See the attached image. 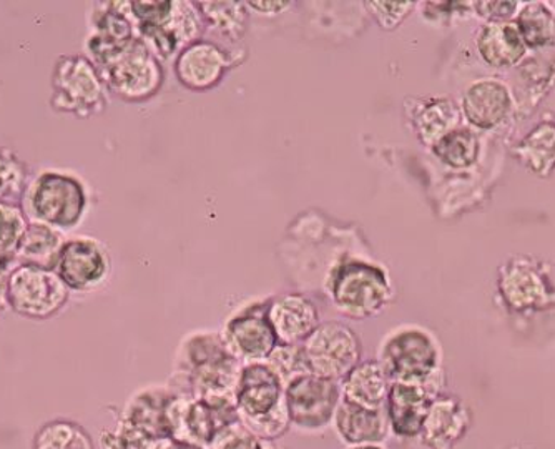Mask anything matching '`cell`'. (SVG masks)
I'll return each instance as SVG.
<instances>
[{
    "mask_svg": "<svg viewBox=\"0 0 555 449\" xmlns=\"http://www.w3.org/2000/svg\"><path fill=\"white\" fill-rule=\"evenodd\" d=\"M242 361L236 360L221 333H192L175 358L171 389L207 401H233Z\"/></svg>",
    "mask_w": 555,
    "mask_h": 449,
    "instance_id": "1",
    "label": "cell"
},
{
    "mask_svg": "<svg viewBox=\"0 0 555 449\" xmlns=\"http://www.w3.org/2000/svg\"><path fill=\"white\" fill-rule=\"evenodd\" d=\"M90 61L105 87L125 100L154 95L162 84V68L154 52L139 39L107 40L89 36Z\"/></svg>",
    "mask_w": 555,
    "mask_h": 449,
    "instance_id": "2",
    "label": "cell"
},
{
    "mask_svg": "<svg viewBox=\"0 0 555 449\" xmlns=\"http://www.w3.org/2000/svg\"><path fill=\"white\" fill-rule=\"evenodd\" d=\"M87 204L82 180L64 171H42L25 190L21 207L27 220L62 233L82 223Z\"/></svg>",
    "mask_w": 555,
    "mask_h": 449,
    "instance_id": "3",
    "label": "cell"
},
{
    "mask_svg": "<svg viewBox=\"0 0 555 449\" xmlns=\"http://www.w3.org/2000/svg\"><path fill=\"white\" fill-rule=\"evenodd\" d=\"M377 361L391 383L426 385L444 371L438 339L420 326H404L386 336Z\"/></svg>",
    "mask_w": 555,
    "mask_h": 449,
    "instance_id": "4",
    "label": "cell"
},
{
    "mask_svg": "<svg viewBox=\"0 0 555 449\" xmlns=\"http://www.w3.org/2000/svg\"><path fill=\"white\" fill-rule=\"evenodd\" d=\"M107 104L105 82L90 59L62 55L52 70L50 105L62 114L87 118L100 114Z\"/></svg>",
    "mask_w": 555,
    "mask_h": 449,
    "instance_id": "5",
    "label": "cell"
},
{
    "mask_svg": "<svg viewBox=\"0 0 555 449\" xmlns=\"http://www.w3.org/2000/svg\"><path fill=\"white\" fill-rule=\"evenodd\" d=\"M330 295L343 315L364 320L386 307L391 286L379 268L364 261H345L333 270Z\"/></svg>",
    "mask_w": 555,
    "mask_h": 449,
    "instance_id": "6",
    "label": "cell"
},
{
    "mask_svg": "<svg viewBox=\"0 0 555 449\" xmlns=\"http://www.w3.org/2000/svg\"><path fill=\"white\" fill-rule=\"evenodd\" d=\"M341 386L335 380L302 374L285 388V403L293 432L323 435L333 428L336 410L341 403Z\"/></svg>",
    "mask_w": 555,
    "mask_h": 449,
    "instance_id": "7",
    "label": "cell"
},
{
    "mask_svg": "<svg viewBox=\"0 0 555 449\" xmlns=\"http://www.w3.org/2000/svg\"><path fill=\"white\" fill-rule=\"evenodd\" d=\"M70 290L52 268L21 265L9 271V307L25 318L46 320L67 304Z\"/></svg>",
    "mask_w": 555,
    "mask_h": 449,
    "instance_id": "8",
    "label": "cell"
},
{
    "mask_svg": "<svg viewBox=\"0 0 555 449\" xmlns=\"http://www.w3.org/2000/svg\"><path fill=\"white\" fill-rule=\"evenodd\" d=\"M238 411L235 403L207 401L190 395L175 393L167 408L168 435L170 438L195 442L207 449L218 433L236 423Z\"/></svg>",
    "mask_w": 555,
    "mask_h": 449,
    "instance_id": "9",
    "label": "cell"
},
{
    "mask_svg": "<svg viewBox=\"0 0 555 449\" xmlns=\"http://www.w3.org/2000/svg\"><path fill=\"white\" fill-rule=\"evenodd\" d=\"M499 293L514 313H538L555 308V285L542 261L513 257L499 268Z\"/></svg>",
    "mask_w": 555,
    "mask_h": 449,
    "instance_id": "10",
    "label": "cell"
},
{
    "mask_svg": "<svg viewBox=\"0 0 555 449\" xmlns=\"http://www.w3.org/2000/svg\"><path fill=\"white\" fill-rule=\"evenodd\" d=\"M311 374L341 382L361 361L360 336L341 321H324L302 343Z\"/></svg>",
    "mask_w": 555,
    "mask_h": 449,
    "instance_id": "11",
    "label": "cell"
},
{
    "mask_svg": "<svg viewBox=\"0 0 555 449\" xmlns=\"http://www.w3.org/2000/svg\"><path fill=\"white\" fill-rule=\"evenodd\" d=\"M446 392V373H439L426 385L420 383H391L385 413L389 433L401 441H416L423 429L424 418L433 399Z\"/></svg>",
    "mask_w": 555,
    "mask_h": 449,
    "instance_id": "12",
    "label": "cell"
},
{
    "mask_svg": "<svg viewBox=\"0 0 555 449\" xmlns=\"http://www.w3.org/2000/svg\"><path fill=\"white\" fill-rule=\"evenodd\" d=\"M52 270L70 292H92L107 280L111 258L102 243L79 236L65 240Z\"/></svg>",
    "mask_w": 555,
    "mask_h": 449,
    "instance_id": "13",
    "label": "cell"
},
{
    "mask_svg": "<svg viewBox=\"0 0 555 449\" xmlns=\"http://www.w3.org/2000/svg\"><path fill=\"white\" fill-rule=\"evenodd\" d=\"M240 423L261 420L285 407V383L267 361L243 363L235 386Z\"/></svg>",
    "mask_w": 555,
    "mask_h": 449,
    "instance_id": "14",
    "label": "cell"
},
{
    "mask_svg": "<svg viewBox=\"0 0 555 449\" xmlns=\"http://www.w3.org/2000/svg\"><path fill=\"white\" fill-rule=\"evenodd\" d=\"M473 410L454 393L433 399L417 441L426 449H456L473 426Z\"/></svg>",
    "mask_w": 555,
    "mask_h": 449,
    "instance_id": "15",
    "label": "cell"
},
{
    "mask_svg": "<svg viewBox=\"0 0 555 449\" xmlns=\"http://www.w3.org/2000/svg\"><path fill=\"white\" fill-rule=\"evenodd\" d=\"M267 310L268 305L249 308L233 317L221 333L233 357L242 363L267 361L278 346Z\"/></svg>",
    "mask_w": 555,
    "mask_h": 449,
    "instance_id": "16",
    "label": "cell"
},
{
    "mask_svg": "<svg viewBox=\"0 0 555 449\" xmlns=\"http://www.w3.org/2000/svg\"><path fill=\"white\" fill-rule=\"evenodd\" d=\"M514 97L509 86L499 79H481L470 84L461 99V114L470 127L494 130L513 114Z\"/></svg>",
    "mask_w": 555,
    "mask_h": 449,
    "instance_id": "17",
    "label": "cell"
},
{
    "mask_svg": "<svg viewBox=\"0 0 555 449\" xmlns=\"http://www.w3.org/2000/svg\"><path fill=\"white\" fill-rule=\"evenodd\" d=\"M267 315L278 345H302L320 324L313 302L298 293L274 298L268 304Z\"/></svg>",
    "mask_w": 555,
    "mask_h": 449,
    "instance_id": "18",
    "label": "cell"
},
{
    "mask_svg": "<svg viewBox=\"0 0 555 449\" xmlns=\"http://www.w3.org/2000/svg\"><path fill=\"white\" fill-rule=\"evenodd\" d=\"M175 392L170 386H149L129 399L120 423L149 441L157 442L168 435L167 408Z\"/></svg>",
    "mask_w": 555,
    "mask_h": 449,
    "instance_id": "19",
    "label": "cell"
},
{
    "mask_svg": "<svg viewBox=\"0 0 555 449\" xmlns=\"http://www.w3.org/2000/svg\"><path fill=\"white\" fill-rule=\"evenodd\" d=\"M230 67L224 50L207 40L190 43L177 59L175 72L183 86L192 90H207L217 86Z\"/></svg>",
    "mask_w": 555,
    "mask_h": 449,
    "instance_id": "20",
    "label": "cell"
},
{
    "mask_svg": "<svg viewBox=\"0 0 555 449\" xmlns=\"http://www.w3.org/2000/svg\"><path fill=\"white\" fill-rule=\"evenodd\" d=\"M333 429L346 446L382 445L391 435L385 410H370L348 399H341Z\"/></svg>",
    "mask_w": 555,
    "mask_h": 449,
    "instance_id": "21",
    "label": "cell"
},
{
    "mask_svg": "<svg viewBox=\"0 0 555 449\" xmlns=\"http://www.w3.org/2000/svg\"><path fill=\"white\" fill-rule=\"evenodd\" d=\"M477 52L494 68H511L524 61L527 47L516 22L485 24L476 37Z\"/></svg>",
    "mask_w": 555,
    "mask_h": 449,
    "instance_id": "22",
    "label": "cell"
},
{
    "mask_svg": "<svg viewBox=\"0 0 555 449\" xmlns=\"http://www.w3.org/2000/svg\"><path fill=\"white\" fill-rule=\"evenodd\" d=\"M339 386L343 399L370 410H385L391 382L379 361L364 360L346 374Z\"/></svg>",
    "mask_w": 555,
    "mask_h": 449,
    "instance_id": "23",
    "label": "cell"
},
{
    "mask_svg": "<svg viewBox=\"0 0 555 449\" xmlns=\"http://www.w3.org/2000/svg\"><path fill=\"white\" fill-rule=\"evenodd\" d=\"M461 108L448 97L421 99L411 114L417 139L427 146H435L442 137L460 129Z\"/></svg>",
    "mask_w": 555,
    "mask_h": 449,
    "instance_id": "24",
    "label": "cell"
},
{
    "mask_svg": "<svg viewBox=\"0 0 555 449\" xmlns=\"http://www.w3.org/2000/svg\"><path fill=\"white\" fill-rule=\"evenodd\" d=\"M514 157L520 165L539 175L548 177L555 171V121L544 120L527 133L519 145L514 146Z\"/></svg>",
    "mask_w": 555,
    "mask_h": 449,
    "instance_id": "25",
    "label": "cell"
},
{
    "mask_svg": "<svg viewBox=\"0 0 555 449\" xmlns=\"http://www.w3.org/2000/svg\"><path fill=\"white\" fill-rule=\"evenodd\" d=\"M64 242L62 233L49 224L29 221L18 246L17 261L21 265L52 268Z\"/></svg>",
    "mask_w": 555,
    "mask_h": 449,
    "instance_id": "26",
    "label": "cell"
},
{
    "mask_svg": "<svg viewBox=\"0 0 555 449\" xmlns=\"http://www.w3.org/2000/svg\"><path fill=\"white\" fill-rule=\"evenodd\" d=\"M514 22L527 50L555 47V17L547 11L544 2H526Z\"/></svg>",
    "mask_w": 555,
    "mask_h": 449,
    "instance_id": "27",
    "label": "cell"
},
{
    "mask_svg": "<svg viewBox=\"0 0 555 449\" xmlns=\"http://www.w3.org/2000/svg\"><path fill=\"white\" fill-rule=\"evenodd\" d=\"M433 154L451 168H469L476 164L481 152V142L473 129L452 130L448 136L442 137L435 146H431Z\"/></svg>",
    "mask_w": 555,
    "mask_h": 449,
    "instance_id": "28",
    "label": "cell"
},
{
    "mask_svg": "<svg viewBox=\"0 0 555 449\" xmlns=\"http://www.w3.org/2000/svg\"><path fill=\"white\" fill-rule=\"evenodd\" d=\"M34 449H95L86 428L70 420L43 424L34 438Z\"/></svg>",
    "mask_w": 555,
    "mask_h": 449,
    "instance_id": "29",
    "label": "cell"
},
{
    "mask_svg": "<svg viewBox=\"0 0 555 449\" xmlns=\"http://www.w3.org/2000/svg\"><path fill=\"white\" fill-rule=\"evenodd\" d=\"M29 220L18 205L0 204V267L17 261L18 246Z\"/></svg>",
    "mask_w": 555,
    "mask_h": 449,
    "instance_id": "30",
    "label": "cell"
},
{
    "mask_svg": "<svg viewBox=\"0 0 555 449\" xmlns=\"http://www.w3.org/2000/svg\"><path fill=\"white\" fill-rule=\"evenodd\" d=\"M199 14L223 37L240 39L245 33L246 9L242 2H199Z\"/></svg>",
    "mask_w": 555,
    "mask_h": 449,
    "instance_id": "31",
    "label": "cell"
},
{
    "mask_svg": "<svg viewBox=\"0 0 555 449\" xmlns=\"http://www.w3.org/2000/svg\"><path fill=\"white\" fill-rule=\"evenodd\" d=\"M27 182V165L8 149H0V204L22 205Z\"/></svg>",
    "mask_w": 555,
    "mask_h": 449,
    "instance_id": "32",
    "label": "cell"
},
{
    "mask_svg": "<svg viewBox=\"0 0 555 449\" xmlns=\"http://www.w3.org/2000/svg\"><path fill=\"white\" fill-rule=\"evenodd\" d=\"M267 363L276 371L278 376L285 383V388L293 380L310 373L301 345H278Z\"/></svg>",
    "mask_w": 555,
    "mask_h": 449,
    "instance_id": "33",
    "label": "cell"
},
{
    "mask_svg": "<svg viewBox=\"0 0 555 449\" xmlns=\"http://www.w3.org/2000/svg\"><path fill=\"white\" fill-rule=\"evenodd\" d=\"M207 449H282L276 442L264 441L246 429L240 421L218 433Z\"/></svg>",
    "mask_w": 555,
    "mask_h": 449,
    "instance_id": "34",
    "label": "cell"
},
{
    "mask_svg": "<svg viewBox=\"0 0 555 449\" xmlns=\"http://www.w3.org/2000/svg\"><path fill=\"white\" fill-rule=\"evenodd\" d=\"M414 2H367L370 12H373L379 25L385 29H395L408 15L413 12Z\"/></svg>",
    "mask_w": 555,
    "mask_h": 449,
    "instance_id": "35",
    "label": "cell"
},
{
    "mask_svg": "<svg viewBox=\"0 0 555 449\" xmlns=\"http://www.w3.org/2000/svg\"><path fill=\"white\" fill-rule=\"evenodd\" d=\"M479 17L485 18L486 24H506L516 21L522 2H474Z\"/></svg>",
    "mask_w": 555,
    "mask_h": 449,
    "instance_id": "36",
    "label": "cell"
},
{
    "mask_svg": "<svg viewBox=\"0 0 555 449\" xmlns=\"http://www.w3.org/2000/svg\"><path fill=\"white\" fill-rule=\"evenodd\" d=\"M152 449H205L202 446L195 445V442L183 441V439L177 438H164L160 441L155 442Z\"/></svg>",
    "mask_w": 555,
    "mask_h": 449,
    "instance_id": "37",
    "label": "cell"
},
{
    "mask_svg": "<svg viewBox=\"0 0 555 449\" xmlns=\"http://www.w3.org/2000/svg\"><path fill=\"white\" fill-rule=\"evenodd\" d=\"M249 8H254L258 12H267V14H274V12L285 11L289 2H249Z\"/></svg>",
    "mask_w": 555,
    "mask_h": 449,
    "instance_id": "38",
    "label": "cell"
},
{
    "mask_svg": "<svg viewBox=\"0 0 555 449\" xmlns=\"http://www.w3.org/2000/svg\"><path fill=\"white\" fill-rule=\"evenodd\" d=\"M8 282L9 270L8 268L0 267V315L4 313L5 308L9 307Z\"/></svg>",
    "mask_w": 555,
    "mask_h": 449,
    "instance_id": "39",
    "label": "cell"
},
{
    "mask_svg": "<svg viewBox=\"0 0 555 449\" xmlns=\"http://www.w3.org/2000/svg\"><path fill=\"white\" fill-rule=\"evenodd\" d=\"M345 449H388L385 442L382 445H358V446H346Z\"/></svg>",
    "mask_w": 555,
    "mask_h": 449,
    "instance_id": "40",
    "label": "cell"
},
{
    "mask_svg": "<svg viewBox=\"0 0 555 449\" xmlns=\"http://www.w3.org/2000/svg\"><path fill=\"white\" fill-rule=\"evenodd\" d=\"M545 8H547V11L551 12L552 15L555 17V2L554 0H545L544 2Z\"/></svg>",
    "mask_w": 555,
    "mask_h": 449,
    "instance_id": "41",
    "label": "cell"
}]
</instances>
